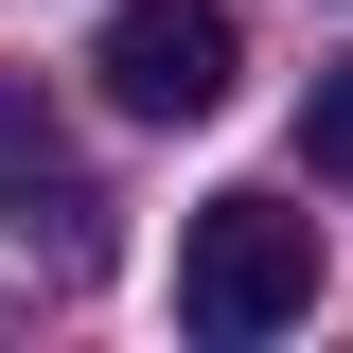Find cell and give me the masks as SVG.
<instances>
[{"label": "cell", "mask_w": 353, "mask_h": 353, "mask_svg": "<svg viewBox=\"0 0 353 353\" xmlns=\"http://www.w3.org/2000/svg\"><path fill=\"white\" fill-rule=\"evenodd\" d=\"M176 318H194V336H283V318H318V212H283V194H194V212H176Z\"/></svg>", "instance_id": "cell-1"}, {"label": "cell", "mask_w": 353, "mask_h": 353, "mask_svg": "<svg viewBox=\"0 0 353 353\" xmlns=\"http://www.w3.org/2000/svg\"><path fill=\"white\" fill-rule=\"evenodd\" d=\"M88 71H106L124 124H212L230 71H248V18H230V0H124V18L88 36Z\"/></svg>", "instance_id": "cell-2"}, {"label": "cell", "mask_w": 353, "mask_h": 353, "mask_svg": "<svg viewBox=\"0 0 353 353\" xmlns=\"http://www.w3.org/2000/svg\"><path fill=\"white\" fill-rule=\"evenodd\" d=\"M0 248H53V265L106 248V194H88L71 124L36 106V71H0Z\"/></svg>", "instance_id": "cell-3"}, {"label": "cell", "mask_w": 353, "mask_h": 353, "mask_svg": "<svg viewBox=\"0 0 353 353\" xmlns=\"http://www.w3.org/2000/svg\"><path fill=\"white\" fill-rule=\"evenodd\" d=\"M301 159H318V176H353V53L318 71V106H301Z\"/></svg>", "instance_id": "cell-4"}]
</instances>
